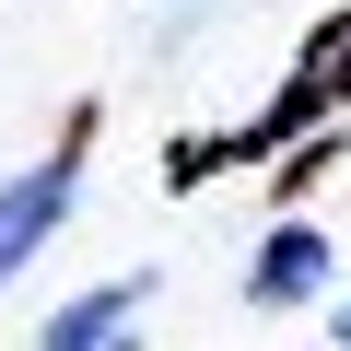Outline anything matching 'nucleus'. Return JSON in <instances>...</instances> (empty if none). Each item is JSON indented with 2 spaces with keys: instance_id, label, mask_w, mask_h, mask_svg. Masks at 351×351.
<instances>
[{
  "instance_id": "nucleus-5",
  "label": "nucleus",
  "mask_w": 351,
  "mask_h": 351,
  "mask_svg": "<svg viewBox=\"0 0 351 351\" xmlns=\"http://www.w3.org/2000/svg\"><path fill=\"white\" fill-rule=\"evenodd\" d=\"M129 351H141V339H129Z\"/></svg>"
},
{
  "instance_id": "nucleus-4",
  "label": "nucleus",
  "mask_w": 351,
  "mask_h": 351,
  "mask_svg": "<svg viewBox=\"0 0 351 351\" xmlns=\"http://www.w3.org/2000/svg\"><path fill=\"white\" fill-rule=\"evenodd\" d=\"M328 339H339V351H351V304H339V316H328Z\"/></svg>"
},
{
  "instance_id": "nucleus-3",
  "label": "nucleus",
  "mask_w": 351,
  "mask_h": 351,
  "mask_svg": "<svg viewBox=\"0 0 351 351\" xmlns=\"http://www.w3.org/2000/svg\"><path fill=\"white\" fill-rule=\"evenodd\" d=\"M152 304V269H129V281H82L47 328H36V351H129V316Z\"/></svg>"
},
{
  "instance_id": "nucleus-2",
  "label": "nucleus",
  "mask_w": 351,
  "mask_h": 351,
  "mask_svg": "<svg viewBox=\"0 0 351 351\" xmlns=\"http://www.w3.org/2000/svg\"><path fill=\"white\" fill-rule=\"evenodd\" d=\"M328 269H339L328 234L293 211V223L258 234V258H246V304H258V316H304V304H328Z\"/></svg>"
},
{
  "instance_id": "nucleus-1",
  "label": "nucleus",
  "mask_w": 351,
  "mask_h": 351,
  "mask_svg": "<svg viewBox=\"0 0 351 351\" xmlns=\"http://www.w3.org/2000/svg\"><path fill=\"white\" fill-rule=\"evenodd\" d=\"M94 117H106V106H71V117H59V141H47L36 164H12V176H0V293H12V281L59 246V223H71V199H82Z\"/></svg>"
}]
</instances>
